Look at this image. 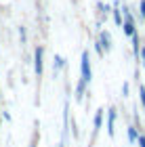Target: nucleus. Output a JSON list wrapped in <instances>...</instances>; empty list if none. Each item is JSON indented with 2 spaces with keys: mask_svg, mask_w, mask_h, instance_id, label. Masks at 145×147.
I'll use <instances>...</instances> for the list:
<instances>
[{
  "mask_svg": "<svg viewBox=\"0 0 145 147\" xmlns=\"http://www.w3.org/2000/svg\"><path fill=\"white\" fill-rule=\"evenodd\" d=\"M32 147H36V145H32Z\"/></svg>",
  "mask_w": 145,
  "mask_h": 147,
  "instance_id": "2eb2a0df",
  "label": "nucleus"
},
{
  "mask_svg": "<svg viewBox=\"0 0 145 147\" xmlns=\"http://www.w3.org/2000/svg\"><path fill=\"white\" fill-rule=\"evenodd\" d=\"M122 28H124V34H126V36H135V21H133V17H130V15H126Z\"/></svg>",
  "mask_w": 145,
  "mask_h": 147,
  "instance_id": "f03ea898",
  "label": "nucleus"
},
{
  "mask_svg": "<svg viewBox=\"0 0 145 147\" xmlns=\"http://www.w3.org/2000/svg\"><path fill=\"white\" fill-rule=\"evenodd\" d=\"M101 122H103V109H97V116H95V128L97 130L101 128Z\"/></svg>",
  "mask_w": 145,
  "mask_h": 147,
  "instance_id": "0eeeda50",
  "label": "nucleus"
},
{
  "mask_svg": "<svg viewBox=\"0 0 145 147\" xmlns=\"http://www.w3.org/2000/svg\"><path fill=\"white\" fill-rule=\"evenodd\" d=\"M42 55H44V49H42V46H38L36 55H34V59H36V76H40V74H42Z\"/></svg>",
  "mask_w": 145,
  "mask_h": 147,
  "instance_id": "7ed1b4c3",
  "label": "nucleus"
},
{
  "mask_svg": "<svg viewBox=\"0 0 145 147\" xmlns=\"http://www.w3.org/2000/svg\"><path fill=\"white\" fill-rule=\"evenodd\" d=\"M139 95H141V105H143V107H145V88H143V86H141V88H139Z\"/></svg>",
  "mask_w": 145,
  "mask_h": 147,
  "instance_id": "9b49d317",
  "label": "nucleus"
},
{
  "mask_svg": "<svg viewBox=\"0 0 145 147\" xmlns=\"http://www.w3.org/2000/svg\"><path fill=\"white\" fill-rule=\"evenodd\" d=\"M80 71H82V80H84V82H90V76H93V74H90V61H88V53L86 51H84L82 53V61H80Z\"/></svg>",
  "mask_w": 145,
  "mask_h": 147,
  "instance_id": "f257e3e1",
  "label": "nucleus"
},
{
  "mask_svg": "<svg viewBox=\"0 0 145 147\" xmlns=\"http://www.w3.org/2000/svg\"><path fill=\"white\" fill-rule=\"evenodd\" d=\"M137 141H139V147H145V137H139Z\"/></svg>",
  "mask_w": 145,
  "mask_h": 147,
  "instance_id": "f8f14e48",
  "label": "nucleus"
},
{
  "mask_svg": "<svg viewBox=\"0 0 145 147\" xmlns=\"http://www.w3.org/2000/svg\"><path fill=\"white\" fill-rule=\"evenodd\" d=\"M139 53H141V61H143V67H145V49H141Z\"/></svg>",
  "mask_w": 145,
  "mask_h": 147,
  "instance_id": "ddd939ff",
  "label": "nucleus"
},
{
  "mask_svg": "<svg viewBox=\"0 0 145 147\" xmlns=\"http://www.w3.org/2000/svg\"><path fill=\"white\" fill-rule=\"evenodd\" d=\"M137 139H139V137H137V128H135V126H130V128H128V141L133 143V141H137Z\"/></svg>",
  "mask_w": 145,
  "mask_h": 147,
  "instance_id": "6e6552de",
  "label": "nucleus"
},
{
  "mask_svg": "<svg viewBox=\"0 0 145 147\" xmlns=\"http://www.w3.org/2000/svg\"><path fill=\"white\" fill-rule=\"evenodd\" d=\"M84 86H86V82L80 78V82H78V88H76V99H78V101H80L82 95H84Z\"/></svg>",
  "mask_w": 145,
  "mask_h": 147,
  "instance_id": "423d86ee",
  "label": "nucleus"
},
{
  "mask_svg": "<svg viewBox=\"0 0 145 147\" xmlns=\"http://www.w3.org/2000/svg\"><path fill=\"white\" fill-rule=\"evenodd\" d=\"M61 65H63V59L57 55V57H55V74H57L59 69H61Z\"/></svg>",
  "mask_w": 145,
  "mask_h": 147,
  "instance_id": "1a4fd4ad",
  "label": "nucleus"
},
{
  "mask_svg": "<svg viewBox=\"0 0 145 147\" xmlns=\"http://www.w3.org/2000/svg\"><path fill=\"white\" fill-rule=\"evenodd\" d=\"M114 19H116V23L118 25H122L124 21H122V17H120V13H118V11H114Z\"/></svg>",
  "mask_w": 145,
  "mask_h": 147,
  "instance_id": "9d476101",
  "label": "nucleus"
},
{
  "mask_svg": "<svg viewBox=\"0 0 145 147\" xmlns=\"http://www.w3.org/2000/svg\"><path fill=\"white\" fill-rule=\"evenodd\" d=\"M99 44H103V49L105 51H109L111 49V38L107 32H101V36H99Z\"/></svg>",
  "mask_w": 145,
  "mask_h": 147,
  "instance_id": "20e7f679",
  "label": "nucleus"
},
{
  "mask_svg": "<svg viewBox=\"0 0 145 147\" xmlns=\"http://www.w3.org/2000/svg\"><path fill=\"white\" fill-rule=\"evenodd\" d=\"M114 122H116V109L111 107L109 109V120H107V132H109V137H114Z\"/></svg>",
  "mask_w": 145,
  "mask_h": 147,
  "instance_id": "39448f33",
  "label": "nucleus"
},
{
  "mask_svg": "<svg viewBox=\"0 0 145 147\" xmlns=\"http://www.w3.org/2000/svg\"><path fill=\"white\" fill-rule=\"evenodd\" d=\"M141 15L145 17V0H141Z\"/></svg>",
  "mask_w": 145,
  "mask_h": 147,
  "instance_id": "4468645a",
  "label": "nucleus"
}]
</instances>
